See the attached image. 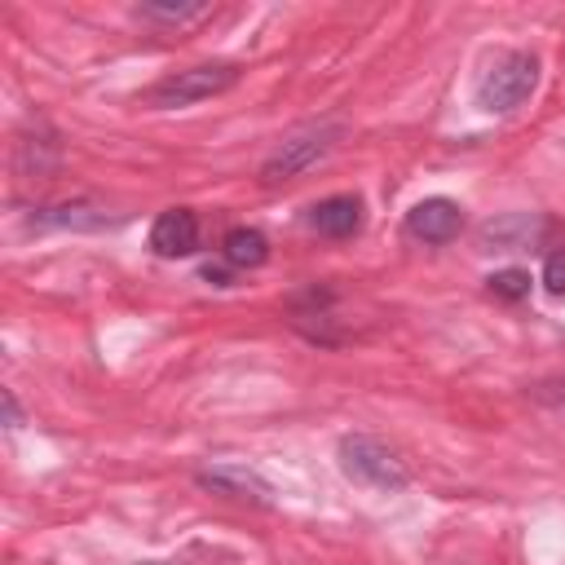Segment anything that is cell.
Wrapping results in <instances>:
<instances>
[{"label":"cell","instance_id":"obj_11","mask_svg":"<svg viewBox=\"0 0 565 565\" xmlns=\"http://www.w3.org/2000/svg\"><path fill=\"white\" fill-rule=\"evenodd\" d=\"M141 18H159V22H185V18H194V13H203V4L199 0H185V4H141L137 9Z\"/></svg>","mask_w":565,"mask_h":565},{"label":"cell","instance_id":"obj_6","mask_svg":"<svg viewBox=\"0 0 565 565\" xmlns=\"http://www.w3.org/2000/svg\"><path fill=\"white\" fill-rule=\"evenodd\" d=\"M150 247L159 252V256H190L194 247H199V216L190 212V207H168V212H159L154 216V225H150Z\"/></svg>","mask_w":565,"mask_h":565},{"label":"cell","instance_id":"obj_3","mask_svg":"<svg viewBox=\"0 0 565 565\" xmlns=\"http://www.w3.org/2000/svg\"><path fill=\"white\" fill-rule=\"evenodd\" d=\"M340 137V124H318V128H305L296 132L291 141H282L265 163H260V185H282L291 177H300L305 168H313Z\"/></svg>","mask_w":565,"mask_h":565},{"label":"cell","instance_id":"obj_5","mask_svg":"<svg viewBox=\"0 0 565 565\" xmlns=\"http://www.w3.org/2000/svg\"><path fill=\"white\" fill-rule=\"evenodd\" d=\"M459 225H463L459 203H455V199H441V194L419 199V203L406 212V230H411L415 238H424V243H450V238L459 234Z\"/></svg>","mask_w":565,"mask_h":565},{"label":"cell","instance_id":"obj_12","mask_svg":"<svg viewBox=\"0 0 565 565\" xmlns=\"http://www.w3.org/2000/svg\"><path fill=\"white\" fill-rule=\"evenodd\" d=\"M543 287H547L552 296H565V252H552V256L543 260Z\"/></svg>","mask_w":565,"mask_h":565},{"label":"cell","instance_id":"obj_7","mask_svg":"<svg viewBox=\"0 0 565 565\" xmlns=\"http://www.w3.org/2000/svg\"><path fill=\"white\" fill-rule=\"evenodd\" d=\"M309 225L327 238H349L362 225V199L358 194H331L309 207Z\"/></svg>","mask_w":565,"mask_h":565},{"label":"cell","instance_id":"obj_2","mask_svg":"<svg viewBox=\"0 0 565 565\" xmlns=\"http://www.w3.org/2000/svg\"><path fill=\"white\" fill-rule=\"evenodd\" d=\"M539 84V57L534 53H503L477 84V106L490 115L516 110Z\"/></svg>","mask_w":565,"mask_h":565},{"label":"cell","instance_id":"obj_8","mask_svg":"<svg viewBox=\"0 0 565 565\" xmlns=\"http://www.w3.org/2000/svg\"><path fill=\"white\" fill-rule=\"evenodd\" d=\"M221 252H225L230 265H238V269H256V265L269 260V238H265L260 230H252V225H238V230L225 234Z\"/></svg>","mask_w":565,"mask_h":565},{"label":"cell","instance_id":"obj_10","mask_svg":"<svg viewBox=\"0 0 565 565\" xmlns=\"http://www.w3.org/2000/svg\"><path fill=\"white\" fill-rule=\"evenodd\" d=\"M486 282H490V291L503 296V300H521V296H530V274H525V269H499V274H490Z\"/></svg>","mask_w":565,"mask_h":565},{"label":"cell","instance_id":"obj_9","mask_svg":"<svg viewBox=\"0 0 565 565\" xmlns=\"http://www.w3.org/2000/svg\"><path fill=\"white\" fill-rule=\"evenodd\" d=\"M199 481L212 486V490H221V494H230V499H256V503H265V494H269V486L256 472H247V468H212V472H199Z\"/></svg>","mask_w":565,"mask_h":565},{"label":"cell","instance_id":"obj_1","mask_svg":"<svg viewBox=\"0 0 565 565\" xmlns=\"http://www.w3.org/2000/svg\"><path fill=\"white\" fill-rule=\"evenodd\" d=\"M234 84H238V62H203V66H185V71H172L159 84H150L146 88V106L177 110V106L207 102V97H216V93H225Z\"/></svg>","mask_w":565,"mask_h":565},{"label":"cell","instance_id":"obj_4","mask_svg":"<svg viewBox=\"0 0 565 565\" xmlns=\"http://www.w3.org/2000/svg\"><path fill=\"white\" fill-rule=\"evenodd\" d=\"M340 468L362 481V486H375V490H402L406 486V468L402 459L375 441V437H344L340 441Z\"/></svg>","mask_w":565,"mask_h":565}]
</instances>
